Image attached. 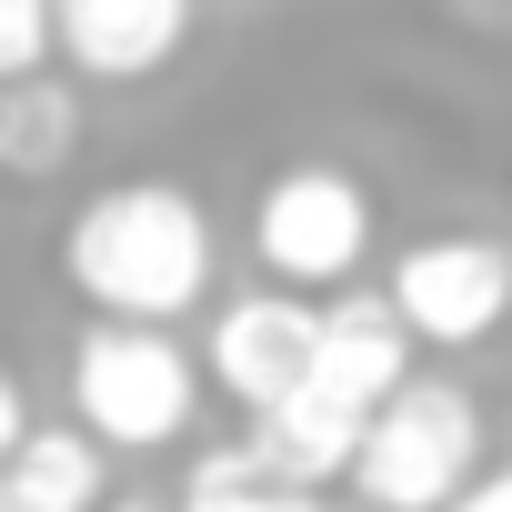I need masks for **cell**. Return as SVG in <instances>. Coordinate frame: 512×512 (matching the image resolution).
Returning a JSON list of instances; mask_svg holds the SVG:
<instances>
[{
	"mask_svg": "<svg viewBox=\"0 0 512 512\" xmlns=\"http://www.w3.org/2000/svg\"><path fill=\"white\" fill-rule=\"evenodd\" d=\"M71 412L91 442L111 452H161L191 432L201 412V362L171 342V322H121L101 312L81 342H71Z\"/></svg>",
	"mask_w": 512,
	"mask_h": 512,
	"instance_id": "cell-3",
	"label": "cell"
},
{
	"mask_svg": "<svg viewBox=\"0 0 512 512\" xmlns=\"http://www.w3.org/2000/svg\"><path fill=\"white\" fill-rule=\"evenodd\" d=\"M51 31L81 81H151L191 41V0H51Z\"/></svg>",
	"mask_w": 512,
	"mask_h": 512,
	"instance_id": "cell-7",
	"label": "cell"
},
{
	"mask_svg": "<svg viewBox=\"0 0 512 512\" xmlns=\"http://www.w3.org/2000/svg\"><path fill=\"white\" fill-rule=\"evenodd\" d=\"M362 422H372V402H352V392H332V382L312 372V382L282 392L272 412H251V462H262L272 482H292V492H322V482L352 472Z\"/></svg>",
	"mask_w": 512,
	"mask_h": 512,
	"instance_id": "cell-8",
	"label": "cell"
},
{
	"mask_svg": "<svg viewBox=\"0 0 512 512\" xmlns=\"http://www.w3.org/2000/svg\"><path fill=\"white\" fill-rule=\"evenodd\" d=\"M0 512H101V442L71 432H21L0 452Z\"/></svg>",
	"mask_w": 512,
	"mask_h": 512,
	"instance_id": "cell-10",
	"label": "cell"
},
{
	"mask_svg": "<svg viewBox=\"0 0 512 512\" xmlns=\"http://www.w3.org/2000/svg\"><path fill=\"white\" fill-rule=\"evenodd\" d=\"M442 512H512V462H492V472H472Z\"/></svg>",
	"mask_w": 512,
	"mask_h": 512,
	"instance_id": "cell-13",
	"label": "cell"
},
{
	"mask_svg": "<svg viewBox=\"0 0 512 512\" xmlns=\"http://www.w3.org/2000/svg\"><path fill=\"white\" fill-rule=\"evenodd\" d=\"M101 512H161V502H101Z\"/></svg>",
	"mask_w": 512,
	"mask_h": 512,
	"instance_id": "cell-15",
	"label": "cell"
},
{
	"mask_svg": "<svg viewBox=\"0 0 512 512\" xmlns=\"http://www.w3.org/2000/svg\"><path fill=\"white\" fill-rule=\"evenodd\" d=\"M412 322L392 312V292H342V302H322V352H312V372L332 382V392H352V402H382L402 372H412Z\"/></svg>",
	"mask_w": 512,
	"mask_h": 512,
	"instance_id": "cell-9",
	"label": "cell"
},
{
	"mask_svg": "<svg viewBox=\"0 0 512 512\" xmlns=\"http://www.w3.org/2000/svg\"><path fill=\"white\" fill-rule=\"evenodd\" d=\"M51 51H61V31H51V0H0V81L41 71Z\"/></svg>",
	"mask_w": 512,
	"mask_h": 512,
	"instance_id": "cell-12",
	"label": "cell"
},
{
	"mask_svg": "<svg viewBox=\"0 0 512 512\" xmlns=\"http://www.w3.org/2000/svg\"><path fill=\"white\" fill-rule=\"evenodd\" d=\"M251 251H262V272L292 282V292H342L372 262V191L342 161H292L251 201Z\"/></svg>",
	"mask_w": 512,
	"mask_h": 512,
	"instance_id": "cell-4",
	"label": "cell"
},
{
	"mask_svg": "<svg viewBox=\"0 0 512 512\" xmlns=\"http://www.w3.org/2000/svg\"><path fill=\"white\" fill-rule=\"evenodd\" d=\"M31 432V402H21V382H11V362H0V452H11Z\"/></svg>",
	"mask_w": 512,
	"mask_h": 512,
	"instance_id": "cell-14",
	"label": "cell"
},
{
	"mask_svg": "<svg viewBox=\"0 0 512 512\" xmlns=\"http://www.w3.org/2000/svg\"><path fill=\"white\" fill-rule=\"evenodd\" d=\"M382 292L412 322V342L472 352V342H492L512 322V241H492V231H432V241H412L392 262Z\"/></svg>",
	"mask_w": 512,
	"mask_h": 512,
	"instance_id": "cell-5",
	"label": "cell"
},
{
	"mask_svg": "<svg viewBox=\"0 0 512 512\" xmlns=\"http://www.w3.org/2000/svg\"><path fill=\"white\" fill-rule=\"evenodd\" d=\"M312 352H322V312H312L302 292H241V302L211 312L201 382H221V392L241 402V422H251V412H272L282 392L312 382Z\"/></svg>",
	"mask_w": 512,
	"mask_h": 512,
	"instance_id": "cell-6",
	"label": "cell"
},
{
	"mask_svg": "<svg viewBox=\"0 0 512 512\" xmlns=\"http://www.w3.org/2000/svg\"><path fill=\"white\" fill-rule=\"evenodd\" d=\"M71 151H81V101L51 71L0 81V181H51L71 171Z\"/></svg>",
	"mask_w": 512,
	"mask_h": 512,
	"instance_id": "cell-11",
	"label": "cell"
},
{
	"mask_svg": "<svg viewBox=\"0 0 512 512\" xmlns=\"http://www.w3.org/2000/svg\"><path fill=\"white\" fill-rule=\"evenodd\" d=\"M211 211L141 171V181H101L71 231H61V282L91 302V312H121V322H181L201 292H211Z\"/></svg>",
	"mask_w": 512,
	"mask_h": 512,
	"instance_id": "cell-1",
	"label": "cell"
},
{
	"mask_svg": "<svg viewBox=\"0 0 512 512\" xmlns=\"http://www.w3.org/2000/svg\"><path fill=\"white\" fill-rule=\"evenodd\" d=\"M472 472H482V402L442 372H402L372 402L342 482L362 492V512H442Z\"/></svg>",
	"mask_w": 512,
	"mask_h": 512,
	"instance_id": "cell-2",
	"label": "cell"
}]
</instances>
